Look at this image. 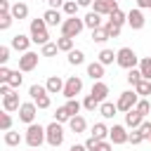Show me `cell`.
<instances>
[{"mask_svg": "<svg viewBox=\"0 0 151 151\" xmlns=\"http://www.w3.org/2000/svg\"><path fill=\"white\" fill-rule=\"evenodd\" d=\"M24 142H26L31 149H38L42 142H47V130H45L42 125L31 123V125H28V130H26V134H24Z\"/></svg>", "mask_w": 151, "mask_h": 151, "instance_id": "obj_1", "label": "cell"}, {"mask_svg": "<svg viewBox=\"0 0 151 151\" xmlns=\"http://www.w3.org/2000/svg\"><path fill=\"white\" fill-rule=\"evenodd\" d=\"M31 40L35 42V45H45V42H50V33H47V24H45V19L40 17V19H31Z\"/></svg>", "mask_w": 151, "mask_h": 151, "instance_id": "obj_2", "label": "cell"}, {"mask_svg": "<svg viewBox=\"0 0 151 151\" xmlns=\"http://www.w3.org/2000/svg\"><path fill=\"white\" fill-rule=\"evenodd\" d=\"M85 28V19H78V17H66L64 24H61V35H68V38H78Z\"/></svg>", "mask_w": 151, "mask_h": 151, "instance_id": "obj_3", "label": "cell"}, {"mask_svg": "<svg viewBox=\"0 0 151 151\" xmlns=\"http://www.w3.org/2000/svg\"><path fill=\"white\" fill-rule=\"evenodd\" d=\"M116 64L120 66V68H134L137 64H139V57L134 54V50L132 47H120L118 50V57H116Z\"/></svg>", "mask_w": 151, "mask_h": 151, "instance_id": "obj_4", "label": "cell"}, {"mask_svg": "<svg viewBox=\"0 0 151 151\" xmlns=\"http://www.w3.org/2000/svg\"><path fill=\"white\" fill-rule=\"evenodd\" d=\"M45 130H47V144H50V146H54V149H57V146H61V144H64V127H61V123L52 120Z\"/></svg>", "mask_w": 151, "mask_h": 151, "instance_id": "obj_5", "label": "cell"}, {"mask_svg": "<svg viewBox=\"0 0 151 151\" xmlns=\"http://www.w3.org/2000/svg\"><path fill=\"white\" fill-rule=\"evenodd\" d=\"M139 99H142V97H139V94H137L134 90H132V92L127 90V92H120V97H118V101H116V106H118V111H123V113H127L130 109H134V106H137V101H139Z\"/></svg>", "mask_w": 151, "mask_h": 151, "instance_id": "obj_6", "label": "cell"}, {"mask_svg": "<svg viewBox=\"0 0 151 151\" xmlns=\"http://www.w3.org/2000/svg\"><path fill=\"white\" fill-rule=\"evenodd\" d=\"M35 116H38V106H35L33 99H31V101H24V104L19 106V120H21V123L31 125V123H35Z\"/></svg>", "mask_w": 151, "mask_h": 151, "instance_id": "obj_7", "label": "cell"}, {"mask_svg": "<svg viewBox=\"0 0 151 151\" xmlns=\"http://www.w3.org/2000/svg\"><path fill=\"white\" fill-rule=\"evenodd\" d=\"M83 92V78L80 76H71L68 80H66V85H64V97L66 99H76V94H80Z\"/></svg>", "mask_w": 151, "mask_h": 151, "instance_id": "obj_8", "label": "cell"}, {"mask_svg": "<svg viewBox=\"0 0 151 151\" xmlns=\"http://www.w3.org/2000/svg\"><path fill=\"white\" fill-rule=\"evenodd\" d=\"M42 54H38V52H24L21 57H19V71H24V73H28V71H33L35 66H38V59H40Z\"/></svg>", "mask_w": 151, "mask_h": 151, "instance_id": "obj_9", "label": "cell"}, {"mask_svg": "<svg viewBox=\"0 0 151 151\" xmlns=\"http://www.w3.org/2000/svg\"><path fill=\"white\" fill-rule=\"evenodd\" d=\"M109 139H111V144H127L130 142V132L125 130V125H113L109 130Z\"/></svg>", "mask_w": 151, "mask_h": 151, "instance_id": "obj_10", "label": "cell"}, {"mask_svg": "<svg viewBox=\"0 0 151 151\" xmlns=\"http://www.w3.org/2000/svg\"><path fill=\"white\" fill-rule=\"evenodd\" d=\"M127 24H130V28H132V31H139V28H144L146 19H144V14H142V9H139V7L127 12Z\"/></svg>", "mask_w": 151, "mask_h": 151, "instance_id": "obj_11", "label": "cell"}, {"mask_svg": "<svg viewBox=\"0 0 151 151\" xmlns=\"http://www.w3.org/2000/svg\"><path fill=\"white\" fill-rule=\"evenodd\" d=\"M31 38L28 35H24V33H17L12 40H9V47L12 50H17V52H28V47H31Z\"/></svg>", "mask_w": 151, "mask_h": 151, "instance_id": "obj_12", "label": "cell"}, {"mask_svg": "<svg viewBox=\"0 0 151 151\" xmlns=\"http://www.w3.org/2000/svg\"><path fill=\"white\" fill-rule=\"evenodd\" d=\"M19 106H21V101H19V92H17V90H12L9 94L2 97V109H5V111L12 113V111H19Z\"/></svg>", "mask_w": 151, "mask_h": 151, "instance_id": "obj_13", "label": "cell"}, {"mask_svg": "<svg viewBox=\"0 0 151 151\" xmlns=\"http://www.w3.org/2000/svg\"><path fill=\"white\" fill-rule=\"evenodd\" d=\"M142 123H144V116H142L137 109H130V111L125 113V127H132V130H134V127H139Z\"/></svg>", "mask_w": 151, "mask_h": 151, "instance_id": "obj_14", "label": "cell"}, {"mask_svg": "<svg viewBox=\"0 0 151 151\" xmlns=\"http://www.w3.org/2000/svg\"><path fill=\"white\" fill-rule=\"evenodd\" d=\"M64 85H66V83H64L59 76H50L47 83H45V87H47L50 94H59V92H64Z\"/></svg>", "mask_w": 151, "mask_h": 151, "instance_id": "obj_15", "label": "cell"}, {"mask_svg": "<svg viewBox=\"0 0 151 151\" xmlns=\"http://www.w3.org/2000/svg\"><path fill=\"white\" fill-rule=\"evenodd\" d=\"M94 99H99V101H106V97H109V85L106 83H101V80H94V85H92V92H90Z\"/></svg>", "mask_w": 151, "mask_h": 151, "instance_id": "obj_16", "label": "cell"}, {"mask_svg": "<svg viewBox=\"0 0 151 151\" xmlns=\"http://www.w3.org/2000/svg\"><path fill=\"white\" fill-rule=\"evenodd\" d=\"M68 127H71V132H73V134H83V132L87 130V120L78 113V116H73V118L68 120Z\"/></svg>", "mask_w": 151, "mask_h": 151, "instance_id": "obj_17", "label": "cell"}, {"mask_svg": "<svg viewBox=\"0 0 151 151\" xmlns=\"http://www.w3.org/2000/svg\"><path fill=\"white\" fill-rule=\"evenodd\" d=\"M42 19H45L47 26H61V24H64V17H61L59 9H47V12L42 14Z\"/></svg>", "mask_w": 151, "mask_h": 151, "instance_id": "obj_18", "label": "cell"}, {"mask_svg": "<svg viewBox=\"0 0 151 151\" xmlns=\"http://www.w3.org/2000/svg\"><path fill=\"white\" fill-rule=\"evenodd\" d=\"M12 17H14V19H19V21H21V19H26V17H28V5H26L24 0H17V2L12 5Z\"/></svg>", "mask_w": 151, "mask_h": 151, "instance_id": "obj_19", "label": "cell"}, {"mask_svg": "<svg viewBox=\"0 0 151 151\" xmlns=\"http://www.w3.org/2000/svg\"><path fill=\"white\" fill-rule=\"evenodd\" d=\"M87 76H90L92 80H101V78H104V64H101V61L87 64Z\"/></svg>", "mask_w": 151, "mask_h": 151, "instance_id": "obj_20", "label": "cell"}, {"mask_svg": "<svg viewBox=\"0 0 151 151\" xmlns=\"http://www.w3.org/2000/svg\"><path fill=\"white\" fill-rule=\"evenodd\" d=\"M99 113H101V118L111 120V118H116L118 106H116V104H111V101H101V104H99Z\"/></svg>", "mask_w": 151, "mask_h": 151, "instance_id": "obj_21", "label": "cell"}, {"mask_svg": "<svg viewBox=\"0 0 151 151\" xmlns=\"http://www.w3.org/2000/svg\"><path fill=\"white\" fill-rule=\"evenodd\" d=\"M85 26H87V28H92V31H94V28H99V26H101V14H99V12H94V9H92V12H87V14H85Z\"/></svg>", "mask_w": 151, "mask_h": 151, "instance_id": "obj_22", "label": "cell"}, {"mask_svg": "<svg viewBox=\"0 0 151 151\" xmlns=\"http://www.w3.org/2000/svg\"><path fill=\"white\" fill-rule=\"evenodd\" d=\"M116 57H118V52H113V50L104 47V50L97 54V61H101L104 66H109V64H113V61H116Z\"/></svg>", "mask_w": 151, "mask_h": 151, "instance_id": "obj_23", "label": "cell"}, {"mask_svg": "<svg viewBox=\"0 0 151 151\" xmlns=\"http://www.w3.org/2000/svg\"><path fill=\"white\" fill-rule=\"evenodd\" d=\"M68 64H71V66L85 64V52H83V50H71V52H68Z\"/></svg>", "mask_w": 151, "mask_h": 151, "instance_id": "obj_24", "label": "cell"}, {"mask_svg": "<svg viewBox=\"0 0 151 151\" xmlns=\"http://www.w3.org/2000/svg\"><path fill=\"white\" fill-rule=\"evenodd\" d=\"M109 130H111V127H106L104 123H94V125H92V137H97V139H109Z\"/></svg>", "mask_w": 151, "mask_h": 151, "instance_id": "obj_25", "label": "cell"}, {"mask_svg": "<svg viewBox=\"0 0 151 151\" xmlns=\"http://www.w3.org/2000/svg\"><path fill=\"white\" fill-rule=\"evenodd\" d=\"M92 9H94V12H99V14L104 17V14H111V9H113V7H111V2H109V0H94V2H92Z\"/></svg>", "mask_w": 151, "mask_h": 151, "instance_id": "obj_26", "label": "cell"}, {"mask_svg": "<svg viewBox=\"0 0 151 151\" xmlns=\"http://www.w3.org/2000/svg\"><path fill=\"white\" fill-rule=\"evenodd\" d=\"M134 92L139 94V97H149L151 94V80H146V78H142L137 85H134Z\"/></svg>", "mask_w": 151, "mask_h": 151, "instance_id": "obj_27", "label": "cell"}, {"mask_svg": "<svg viewBox=\"0 0 151 151\" xmlns=\"http://www.w3.org/2000/svg\"><path fill=\"white\" fill-rule=\"evenodd\" d=\"M57 47H59V52H71L73 50V38H68V35H61V38H57Z\"/></svg>", "mask_w": 151, "mask_h": 151, "instance_id": "obj_28", "label": "cell"}, {"mask_svg": "<svg viewBox=\"0 0 151 151\" xmlns=\"http://www.w3.org/2000/svg\"><path fill=\"white\" fill-rule=\"evenodd\" d=\"M139 71H142V78L151 80V57H142L139 59Z\"/></svg>", "mask_w": 151, "mask_h": 151, "instance_id": "obj_29", "label": "cell"}, {"mask_svg": "<svg viewBox=\"0 0 151 151\" xmlns=\"http://www.w3.org/2000/svg\"><path fill=\"white\" fill-rule=\"evenodd\" d=\"M21 73H24V71H19V68L9 73V80H7V83L12 85V90H19V87H21V83H24V76H21Z\"/></svg>", "mask_w": 151, "mask_h": 151, "instance_id": "obj_30", "label": "cell"}, {"mask_svg": "<svg viewBox=\"0 0 151 151\" xmlns=\"http://www.w3.org/2000/svg\"><path fill=\"white\" fill-rule=\"evenodd\" d=\"M5 144H7V146H19V144H21V134L14 132V130H7V132H5Z\"/></svg>", "mask_w": 151, "mask_h": 151, "instance_id": "obj_31", "label": "cell"}, {"mask_svg": "<svg viewBox=\"0 0 151 151\" xmlns=\"http://www.w3.org/2000/svg\"><path fill=\"white\" fill-rule=\"evenodd\" d=\"M78 7H80V5H78L76 0H66L61 9H64V14H66V17H78Z\"/></svg>", "mask_w": 151, "mask_h": 151, "instance_id": "obj_32", "label": "cell"}, {"mask_svg": "<svg viewBox=\"0 0 151 151\" xmlns=\"http://www.w3.org/2000/svg\"><path fill=\"white\" fill-rule=\"evenodd\" d=\"M109 19H111L113 24H118V26H123V24L127 21V14H125V12H120V9L116 7V9H111V14H109Z\"/></svg>", "mask_w": 151, "mask_h": 151, "instance_id": "obj_33", "label": "cell"}, {"mask_svg": "<svg viewBox=\"0 0 151 151\" xmlns=\"http://www.w3.org/2000/svg\"><path fill=\"white\" fill-rule=\"evenodd\" d=\"M106 40H109V33H106L104 26H99V28L92 31V42H99V45H101V42H106Z\"/></svg>", "mask_w": 151, "mask_h": 151, "instance_id": "obj_34", "label": "cell"}, {"mask_svg": "<svg viewBox=\"0 0 151 151\" xmlns=\"http://www.w3.org/2000/svg\"><path fill=\"white\" fill-rule=\"evenodd\" d=\"M64 106H66V111H68V116H71V118H73V116H78V113H80V109H83V104H80L78 99H68Z\"/></svg>", "mask_w": 151, "mask_h": 151, "instance_id": "obj_35", "label": "cell"}, {"mask_svg": "<svg viewBox=\"0 0 151 151\" xmlns=\"http://www.w3.org/2000/svg\"><path fill=\"white\" fill-rule=\"evenodd\" d=\"M12 21H14L12 12H0V31H7L12 26Z\"/></svg>", "mask_w": 151, "mask_h": 151, "instance_id": "obj_36", "label": "cell"}, {"mask_svg": "<svg viewBox=\"0 0 151 151\" xmlns=\"http://www.w3.org/2000/svg\"><path fill=\"white\" fill-rule=\"evenodd\" d=\"M104 28H106L109 38H118V35H120V28H123V26H118V24H113V21L109 19V21L104 24Z\"/></svg>", "mask_w": 151, "mask_h": 151, "instance_id": "obj_37", "label": "cell"}, {"mask_svg": "<svg viewBox=\"0 0 151 151\" xmlns=\"http://www.w3.org/2000/svg\"><path fill=\"white\" fill-rule=\"evenodd\" d=\"M57 52H59L57 42H45V45L40 47V54H42V57H54Z\"/></svg>", "mask_w": 151, "mask_h": 151, "instance_id": "obj_38", "label": "cell"}, {"mask_svg": "<svg viewBox=\"0 0 151 151\" xmlns=\"http://www.w3.org/2000/svg\"><path fill=\"white\" fill-rule=\"evenodd\" d=\"M33 101H35V106H38V109H50V104H52V99H50V92H45V94H38Z\"/></svg>", "mask_w": 151, "mask_h": 151, "instance_id": "obj_39", "label": "cell"}, {"mask_svg": "<svg viewBox=\"0 0 151 151\" xmlns=\"http://www.w3.org/2000/svg\"><path fill=\"white\" fill-rule=\"evenodd\" d=\"M99 104H101V101H99V99H94L92 94H87V97L83 99V109H87V111H94V109H99Z\"/></svg>", "mask_w": 151, "mask_h": 151, "instance_id": "obj_40", "label": "cell"}, {"mask_svg": "<svg viewBox=\"0 0 151 151\" xmlns=\"http://www.w3.org/2000/svg\"><path fill=\"white\" fill-rule=\"evenodd\" d=\"M54 120H57V123H68V120H71V116H68L66 106H59V109L54 111Z\"/></svg>", "mask_w": 151, "mask_h": 151, "instance_id": "obj_41", "label": "cell"}, {"mask_svg": "<svg viewBox=\"0 0 151 151\" xmlns=\"http://www.w3.org/2000/svg\"><path fill=\"white\" fill-rule=\"evenodd\" d=\"M0 130H2V132H7V130H12V116H9V111H5V113H0Z\"/></svg>", "mask_w": 151, "mask_h": 151, "instance_id": "obj_42", "label": "cell"}, {"mask_svg": "<svg viewBox=\"0 0 151 151\" xmlns=\"http://www.w3.org/2000/svg\"><path fill=\"white\" fill-rule=\"evenodd\" d=\"M139 80H142V71H139V68H130V71H127V83L134 87Z\"/></svg>", "mask_w": 151, "mask_h": 151, "instance_id": "obj_43", "label": "cell"}, {"mask_svg": "<svg viewBox=\"0 0 151 151\" xmlns=\"http://www.w3.org/2000/svg\"><path fill=\"white\" fill-rule=\"evenodd\" d=\"M134 109H137V111H139V113L146 118V113L151 111V104H149V99H146V97H142V99L137 101V106H134Z\"/></svg>", "mask_w": 151, "mask_h": 151, "instance_id": "obj_44", "label": "cell"}, {"mask_svg": "<svg viewBox=\"0 0 151 151\" xmlns=\"http://www.w3.org/2000/svg\"><path fill=\"white\" fill-rule=\"evenodd\" d=\"M45 92H47V87H45V85H38V83L28 87V94H31V99H35L38 94H45Z\"/></svg>", "mask_w": 151, "mask_h": 151, "instance_id": "obj_45", "label": "cell"}, {"mask_svg": "<svg viewBox=\"0 0 151 151\" xmlns=\"http://www.w3.org/2000/svg\"><path fill=\"white\" fill-rule=\"evenodd\" d=\"M144 139H146V137H144V134L139 132V127H134V130L130 132V144H142Z\"/></svg>", "mask_w": 151, "mask_h": 151, "instance_id": "obj_46", "label": "cell"}, {"mask_svg": "<svg viewBox=\"0 0 151 151\" xmlns=\"http://www.w3.org/2000/svg\"><path fill=\"white\" fill-rule=\"evenodd\" d=\"M99 142H101V139H97V137H92V134H90V137L85 139V149H87V151H97Z\"/></svg>", "mask_w": 151, "mask_h": 151, "instance_id": "obj_47", "label": "cell"}, {"mask_svg": "<svg viewBox=\"0 0 151 151\" xmlns=\"http://www.w3.org/2000/svg\"><path fill=\"white\" fill-rule=\"evenodd\" d=\"M9 50H12V47L0 45V64H7V61H9Z\"/></svg>", "mask_w": 151, "mask_h": 151, "instance_id": "obj_48", "label": "cell"}, {"mask_svg": "<svg viewBox=\"0 0 151 151\" xmlns=\"http://www.w3.org/2000/svg\"><path fill=\"white\" fill-rule=\"evenodd\" d=\"M139 132H142V134L149 139V137H151V123H149V120H144V123L139 125Z\"/></svg>", "mask_w": 151, "mask_h": 151, "instance_id": "obj_49", "label": "cell"}, {"mask_svg": "<svg viewBox=\"0 0 151 151\" xmlns=\"http://www.w3.org/2000/svg\"><path fill=\"white\" fill-rule=\"evenodd\" d=\"M9 73H12V71L2 64V66H0V83H7V80H9Z\"/></svg>", "mask_w": 151, "mask_h": 151, "instance_id": "obj_50", "label": "cell"}, {"mask_svg": "<svg viewBox=\"0 0 151 151\" xmlns=\"http://www.w3.org/2000/svg\"><path fill=\"white\" fill-rule=\"evenodd\" d=\"M97 151H111V139L106 142V139H101L99 142V146H97Z\"/></svg>", "mask_w": 151, "mask_h": 151, "instance_id": "obj_51", "label": "cell"}, {"mask_svg": "<svg viewBox=\"0 0 151 151\" xmlns=\"http://www.w3.org/2000/svg\"><path fill=\"white\" fill-rule=\"evenodd\" d=\"M47 2H50V9H59V7H64L66 0H47Z\"/></svg>", "mask_w": 151, "mask_h": 151, "instance_id": "obj_52", "label": "cell"}, {"mask_svg": "<svg viewBox=\"0 0 151 151\" xmlns=\"http://www.w3.org/2000/svg\"><path fill=\"white\" fill-rule=\"evenodd\" d=\"M0 12H12V5H9V0H0Z\"/></svg>", "mask_w": 151, "mask_h": 151, "instance_id": "obj_53", "label": "cell"}, {"mask_svg": "<svg viewBox=\"0 0 151 151\" xmlns=\"http://www.w3.org/2000/svg\"><path fill=\"white\" fill-rule=\"evenodd\" d=\"M137 7L139 9H151V0H137Z\"/></svg>", "mask_w": 151, "mask_h": 151, "instance_id": "obj_54", "label": "cell"}, {"mask_svg": "<svg viewBox=\"0 0 151 151\" xmlns=\"http://www.w3.org/2000/svg\"><path fill=\"white\" fill-rule=\"evenodd\" d=\"M76 2H78L80 7H92V2H94V0H76Z\"/></svg>", "mask_w": 151, "mask_h": 151, "instance_id": "obj_55", "label": "cell"}, {"mask_svg": "<svg viewBox=\"0 0 151 151\" xmlns=\"http://www.w3.org/2000/svg\"><path fill=\"white\" fill-rule=\"evenodd\" d=\"M68 151H87V149H85V144H73Z\"/></svg>", "mask_w": 151, "mask_h": 151, "instance_id": "obj_56", "label": "cell"}, {"mask_svg": "<svg viewBox=\"0 0 151 151\" xmlns=\"http://www.w3.org/2000/svg\"><path fill=\"white\" fill-rule=\"evenodd\" d=\"M109 2H111V7H113V9L118 7V0H109Z\"/></svg>", "mask_w": 151, "mask_h": 151, "instance_id": "obj_57", "label": "cell"}, {"mask_svg": "<svg viewBox=\"0 0 151 151\" xmlns=\"http://www.w3.org/2000/svg\"><path fill=\"white\" fill-rule=\"evenodd\" d=\"M149 142H151V137H149Z\"/></svg>", "mask_w": 151, "mask_h": 151, "instance_id": "obj_58", "label": "cell"}]
</instances>
